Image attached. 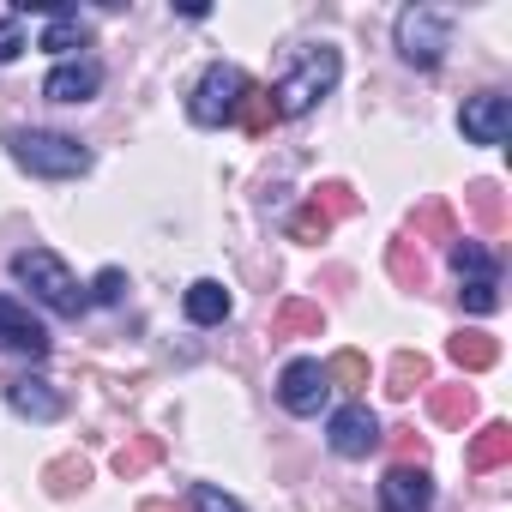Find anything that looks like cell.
<instances>
[{
    "instance_id": "cell-1",
    "label": "cell",
    "mask_w": 512,
    "mask_h": 512,
    "mask_svg": "<svg viewBox=\"0 0 512 512\" xmlns=\"http://www.w3.org/2000/svg\"><path fill=\"white\" fill-rule=\"evenodd\" d=\"M13 278L49 308V314H61V320H79L85 308H91V296L79 290V278L67 272V260L55 247H19L13 253Z\"/></svg>"
},
{
    "instance_id": "cell-2",
    "label": "cell",
    "mask_w": 512,
    "mask_h": 512,
    "mask_svg": "<svg viewBox=\"0 0 512 512\" xmlns=\"http://www.w3.org/2000/svg\"><path fill=\"white\" fill-rule=\"evenodd\" d=\"M338 73H344V55H338L332 43L302 49V61L272 85V109H278V121H296V115H308L314 103H326V97L338 91Z\"/></svg>"
},
{
    "instance_id": "cell-3",
    "label": "cell",
    "mask_w": 512,
    "mask_h": 512,
    "mask_svg": "<svg viewBox=\"0 0 512 512\" xmlns=\"http://www.w3.org/2000/svg\"><path fill=\"white\" fill-rule=\"evenodd\" d=\"M7 151L25 175H43V181H73L91 169V145L73 133H49V127H13Z\"/></svg>"
},
{
    "instance_id": "cell-4",
    "label": "cell",
    "mask_w": 512,
    "mask_h": 512,
    "mask_svg": "<svg viewBox=\"0 0 512 512\" xmlns=\"http://www.w3.org/2000/svg\"><path fill=\"white\" fill-rule=\"evenodd\" d=\"M392 43H398V61L416 67V73H434L452 49V13L446 7H404L398 25H392Z\"/></svg>"
},
{
    "instance_id": "cell-5",
    "label": "cell",
    "mask_w": 512,
    "mask_h": 512,
    "mask_svg": "<svg viewBox=\"0 0 512 512\" xmlns=\"http://www.w3.org/2000/svg\"><path fill=\"white\" fill-rule=\"evenodd\" d=\"M241 91H247V73L229 67V61H211V67L193 79V91H187V115H193V127H229L235 109H241Z\"/></svg>"
},
{
    "instance_id": "cell-6",
    "label": "cell",
    "mask_w": 512,
    "mask_h": 512,
    "mask_svg": "<svg viewBox=\"0 0 512 512\" xmlns=\"http://www.w3.org/2000/svg\"><path fill=\"white\" fill-rule=\"evenodd\" d=\"M326 398H332L326 362H314V356H296V362L278 374V404H284L290 416H320V410H326Z\"/></svg>"
},
{
    "instance_id": "cell-7",
    "label": "cell",
    "mask_w": 512,
    "mask_h": 512,
    "mask_svg": "<svg viewBox=\"0 0 512 512\" xmlns=\"http://www.w3.org/2000/svg\"><path fill=\"white\" fill-rule=\"evenodd\" d=\"M458 127H464L470 145H506V133H512V97H500V91H476V97H464Z\"/></svg>"
},
{
    "instance_id": "cell-8",
    "label": "cell",
    "mask_w": 512,
    "mask_h": 512,
    "mask_svg": "<svg viewBox=\"0 0 512 512\" xmlns=\"http://www.w3.org/2000/svg\"><path fill=\"white\" fill-rule=\"evenodd\" d=\"M326 446H332L338 458H368V452L380 446V422H374V410H368V404H344V410H332V422H326Z\"/></svg>"
},
{
    "instance_id": "cell-9",
    "label": "cell",
    "mask_w": 512,
    "mask_h": 512,
    "mask_svg": "<svg viewBox=\"0 0 512 512\" xmlns=\"http://www.w3.org/2000/svg\"><path fill=\"white\" fill-rule=\"evenodd\" d=\"M380 512H434V476L422 464H392L380 482Z\"/></svg>"
},
{
    "instance_id": "cell-10",
    "label": "cell",
    "mask_w": 512,
    "mask_h": 512,
    "mask_svg": "<svg viewBox=\"0 0 512 512\" xmlns=\"http://www.w3.org/2000/svg\"><path fill=\"white\" fill-rule=\"evenodd\" d=\"M0 344L19 350V356H31V362H43L55 338H49V326H43V320H31V308H25V302L0 296Z\"/></svg>"
},
{
    "instance_id": "cell-11",
    "label": "cell",
    "mask_w": 512,
    "mask_h": 512,
    "mask_svg": "<svg viewBox=\"0 0 512 512\" xmlns=\"http://www.w3.org/2000/svg\"><path fill=\"white\" fill-rule=\"evenodd\" d=\"M97 91H103V61H91V55L61 61V67L43 79V97H49V103H91Z\"/></svg>"
},
{
    "instance_id": "cell-12",
    "label": "cell",
    "mask_w": 512,
    "mask_h": 512,
    "mask_svg": "<svg viewBox=\"0 0 512 512\" xmlns=\"http://www.w3.org/2000/svg\"><path fill=\"white\" fill-rule=\"evenodd\" d=\"M7 404H13L19 416H31V422H61V416H67V398H61L43 374H19V380H7Z\"/></svg>"
},
{
    "instance_id": "cell-13",
    "label": "cell",
    "mask_w": 512,
    "mask_h": 512,
    "mask_svg": "<svg viewBox=\"0 0 512 512\" xmlns=\"http://www.w3.org/2000/svg\"><path fill=\"white\" fill-rule=\"evenodd\" d=\"M37 49H49V55L91 49V19H85L79 7H55V13H49V25H43V43H37Z\"/></svg>"
},
{
    "instance_id": "cell-14",
    "label": "cell",
    "mask_w": 512,
    "mask_h": 512,
    "mask_svg": "<svg viewBox=\"0 0 512 512\" xmlns=\"http://www.w3.org/2000/svg\"><path fill=\"white\" fill-rule=\"evenodd\" d=\"M229 290L217 284V278H199V284H187V296H181V314L193 320V326H223L229 320Z\"/></svg>"
},
{
    "instance_id": "cell-15",
    "label": "cell",
    "mask_w": 512,
    "mask_h": 512,
    "mask_svg": "<svg viewBox=\"0 0 512 512\" xmlns=\"http://www.w3.org/2000/svg\"><path fill=\"white\" fill-rule=\"evenodd\" d=\"M452 272L458 284H500V260L482 241H452Z\"/></svg>"
},
{
    "instance_id": "cell-16",
    "label": "cell",
    "mask_w": 512,
    "mask_h": 512,
    "mask_svg": "<svg viewBox=\"0 0 512 512\" xmlns=\"http://www.w3.org/2000/svg\"><path fill=\"white\" fill-rule=\"evenodd\" d=\"M326 332V314H320V302H284L278 314H272V338H320Z\"/></svg>"
},
{
    "instance_id": "cell-17",
    "label": "cell",
    "mask_w": 512,
    "mask_h": 512,
    "mask_svg": "<svg viewBox=\"0 0 512 512\" xmlns=\"http://www.w3.org/2000/svg\"><path fill=\"white\" fill-rule=\"evenodd\" d=\"M464 205H470L476 229H488V235L506 229V193H500L494 181H470V187H464Z\"/></svg>"
},
{
    "instance_id": "cell-18",
    "label": "cell",
    "mask_w": 512,
    "mask_h": 512,
    "mask_svg": "<svg viewBox=\"0 0 512 512\" xmlns=\"http://www.w3.org/2000/svg\"><path fill=\"white\" fill-rule=\"evenodd\" d=\"M410 235H416V241H458L452 205H446V199H422V205L410 211Z\"/></svg>"
},
{
    "instance_id": "cell-19",
    "label": "cell",
    "mask_w": 512,
    "mask_h": 512,
    "mask_svg": "<svg viewBox=\"0 0 512 512\" xmlns=\"http://www.w3.org/2000/svg\"><path fill=\"white\" fill-rule=\"evenodd\" d=\"M446 356H452L464 374H488V368L500 362V344H494L488 332H458V338L446 344Z\"/></svg>"
},
{
    "instance_id": "cell-20",
    "label": "cell",
    "mask_w": 512,
    "mask_h": 512,
    "mask_svg": "<svg viewBox=\"0 0 512 512\" xmlns=\"http://www.w3.org/2000/svg\"><path fill=\"white\" fill-rule=\"evenodd\" d=\"M428 380H434V362H428L422 350H398L392 368H386V392H392V398H410V392L428 386Z\"/></svg>"
},
{
    "instance_id": "cell-21",
    "label": "cell",
    "mask_w": 512,
    "mask_h": 512,
    "mask_svg": "<svg viewBox=\"0 0 512 512\" xmlns=\"http://www.w3.org/2000/svg\"><path fill=\"white\" fill-rule=\"evenodd\" d=\"M428 416H434L440 428H464V422L476 416V392H470V386H434V392H428Z\"/></svg>"
},
{
    "instance_id": "cell-22",
    "label": "cell",
    "mask_w": 512,
    "mask_h": 512,
    "mask_svg": "<svg viewBox=\"0 0 512 512\" xmlns=\"http://www.w3.org/2000/svg\"><path fill=\"white\" fill-rule=\"evenodd\" d=\"M386 272H392L404 290H422V284H428V260H422V247H416L410 235H398V241L386 247Z\"/></svg>"
},
{
    "instance_id": "cell-23",
    "label": "cell",
    "mask_w": 512,
    "mask_h": 512,
    "mask_svg": "<svg viewBox=\"0 0 512 512\" xmlns=\"http://www.w3.org/2000/svg\"><path fill=\"white\" fill-rule=\"evenodd\" d=\"M506 458H512V428H506V422H488V428L470 440V452H464L470 470H494V464H506Z\"/></svg>"
},
{
    "instance_id": "cell-24",
    "label": "cell",
    "mask_w": 512,
    "mask_h": 512,
    "mask_svg": "<svg viewBox=\"0 0 512 512\" xmlns=\"http://www.w3.org/2000/svg\"><path fill=\"white\" fill-rule=\"evenodd\" d=\"M235 121L253 133V139H266L272 127H278V109H272V91H260V85H247L241 91V109H235Z\"/></svg>"
},
{
    "instance_id": "cell-25",
    "label": "cell",
    "mask_w": 512,
    "mask_h": 512,
    "mask_svg": "<svg viewBox=\"0 0 512 512\" xmlns=\"http://www.w3.org/2000/svg\"><path fill=\"white\" fill-rule=\"evenodd\" d=\"M157 458H163V440H157V434H133V440L115 452V476H127V482H133V476H145Z\"/></svg>"
},
{
    "instance_id": "cell-26",
    "label": "cell",
    "mask_w": 512,
    "mask_h": 512,
    "mask_svg": "<svg viewBox=\"0 0 512 512\" xmlns=\"http://www.w3.org/2000/svg\"><path fill=\"white\" fill-rule=\"evenodd\" d=\"M368 374H374V368H368V356H362V350H338V356L326 362L332 392H362V386H368Z\"/></svg>"
},
{
    "instance_id": "cell-27",
    "label": "cell",
    "mask_w": 512,
    "mask_h": 512,
    "mask_svg": "<svg viewBox=\"0 0 512 512\" xmlns=\"http://www.w3.org/2000/svg\"><path fill=\"white\" fill-rule=\"evenodd\" d=\"M85 482H91V464H85V458H55V464L43 470V488H49L55 500H67V494H79Z\"/></svg>"
},
{
    "instance_id": "cell-28",
    "label": "cell",
    "mask_w": 512,
    "mask_h": 512,
    "mask_svg": "<svg viewBox=\"0 0 512 512\" xmlns=\"http://www.w3.org/2000/svg\"><path fill=\"white\" fill-rule=\"evenodd\" d=\"M314 205H320V211H326L332 223H344V217H356V193H350L344 181H320V187H314Z\"/></svg>"
},
{
    "instance_id": "cell-29",
    "label": "cell",
    "mask_w": 512,
    "mask_h": 512,
    "mask_svg": "<svg viewBox=\"0 0 512 512\" xmlns=\"http://www.w3.org/2000/svg\"><path fill=\"white\" fill-rule=\"evenodd\" d=\"M290 235H296V241H326V235H332V217H326V211L308 199V205L290 217Z\"/></svg>"
},
{
    "instance_id": "cell-30",
    "label": "cell",
    "mask_w": 512,
    "mask_h": 512,
    "mask_svg": "<svg viewBox=\"0 0 512 512\" xmlns=\"http://www.w3.org/2000/svg\"><path fill=\"white\" fill-rule=\"evenodd\" d=\"M187 506H193V512H241V500L223 494L217 482H193V488H187Z\"/></svg>"
},
{
    "instance_id": "cell-31",
    "label": "cell",
    "mask_w": 512,
    "mask_h": 512,
    "mask_svg": "<svg viewBox=\"0 0 512 512\" xmlns=\"http://www.w3.org/2000/svg\"><path fill=\"white\" fill-rule=\"evenodd\" d=\"M121 296H127V272L121 266H103L97 284H91V302H121Z\"/></svg>"
},
{
    "instance_id": "cell-32",
    "label": "cell",
    "mask_w": 512,
    "mask_h": 512,
    "mask_svg": "<svg viewBox=\"0 0 512 512\" xmlns=\"http://www.w3.org/2000/svg\"><path fill=\"white\" fill-rule=\"evenodd\" d=\"M458 296H464L470 314H494V308H500V284H464Z\"/></svg>"
},
{
    "instance_id": "cell-33",
    "label": "cell",
    "mask_w": 512,
    "mask_h": 512,
    "mask_svg": "<svg viewBox=\"0 0 512 512\" xmlns=\"http://www.w3.org/2000/svg\"><path fill=\"white\" fill-rule=\"evenodd\" d=\"M25 55V25L19 19H0V67Z\"/></svg>"
},
{
    "instance_id": "cell-34",
    "label": "cell",
    "mask_w": 512,
    "mask_h": 512,
    "mask_svg": "<svg viewBox=\"0 0 512 512\" xmlns=\"http://www.w3.org/2000/svg\"><path fill=\"white\" fill-rule=\"evenodd\" d=\"M422 452H428V446H422L416 428H398V434H392V458H398V464H422Z\"/></svg>"
},
{
    "instance_id": "cell-35",
    "label": "cell",
    "mask_w": 512,
    "mask_h": 512,
    "mask_svg": "<svg viewBox=\"0 0 512 512\" xmlns=\"http://www.w3.org/2000/svg\"><path fill=\"white\" fill-rule=\"evenodd\" d=\"M139 512H175V506H163V500H145V506H139Z\"/></svg>"
}]
</instances>
